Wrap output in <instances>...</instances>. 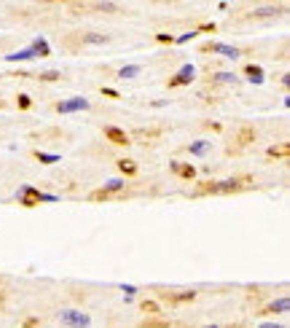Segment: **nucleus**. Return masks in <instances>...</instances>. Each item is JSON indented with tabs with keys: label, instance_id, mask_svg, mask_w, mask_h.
Returning <instances> with one entry per match:
<instances>
[{
	"label": "nucleus",
	"instance_id": "39448f33",
	"mask_svg": "<svg viewBox=\"0 0 290 328\" xmlns=\"http://www.w3.org/2000/svg\"><path fill=\"white\" fill-rule=\"evenodd\" d=\"M199 52H202V54H220V56H228V60L242 56V48L228 46V44H220V40H207V44L199 46Z\"/></svg>",
	"mask_w": 290,
	"mask_h": 328
},
{
	"label": "nucleus",
	"instance_id": "a19ab883",
	"mask_svg": "<svg viewBox=\"0 0 290 328\" xmlns=\"http://www.w3.org/2000/svg\"><path fill=\"white\" fill-rule=\"evenodd\" d=\"M207 328H218V326H207Z\"/></svg>",
	"mask_w": 290,
	"mask_h": 328
},
{
	"label": "nucleus",
	"instance_id": "e433bc0d",
	"mask_svg": "<svg viewBox=\"0 0 290 328\" xmlns=\"http://www.w3.org/2000/svg\"><path fill=\"white\" fill-rule=\"evenodd\" d=\"M204 130H210V132H220L223 126L218 124V121H204Z\"/></svg>",
	"mask_w": 290,
	"mask_h": 328
},
{
	"label": "nucleus",
	"instance_id": "7c9ffc66",
	"mask_svg": "<svg viewBox=\"0 0 290 328\" xmlns=\"http://www.w3.org/2000/svg\"><path fill=\"white\" fill-rule=\"evenodd\" d=\"M32 97L30 94H24V92H22V94H16V108L19 110H32Z\"/></svg>",
	"mask_w": 290,
	"mask_h": 328
},
{
	"label": "nucleus",
	"instance_id": "bb28decb",
	"mask_svg": "<svg viewBox=\"0 0 290 328\" xmlns=\"http://www.w3.org/2000/svg\"><path fill=\"white\" fill-rule=\"evenodd\" d=\"M140 328H172L170 320H164V318H145Z\"/></svg>",
	"mask_w": 290,
	"mask_h": 328
},
{
	"label": "nucleus",
	"instance_id": "aec40b11",
	"mask_svg": "<svg viewBox=\"0 0 290 328\" xmlns=\"http://www.w3.org/2000/svg\"><path fill=\"white\" fill-rule=\"evenodd\" d=\"M140 312L145 318H162V304L154 302V298H142L140 302Z\"/></svg>",
	"mask_w": 290,
	"mask_h": 328
},
{
	"label": "nucleus",
	"instance_id": "a878e982",
	"mask_svg": "<svg viewBox=\"0 0 290 328\" xmlns=\"http://www.w3.org/2000/svg\"><path fill=\"white\" fill-rule=\"evenodd\" d=\"M64 48H70V52H78V48H84L81 44V30H76V32H70V35H64Z\"/></svg>",
	"mask_w": 290,
	"mask_h": 328
},
{
	"label": "nucleus",
	"instance_id": "393cba45",
	"mask_svg": "<svg viewBox=\"0 0 290 328\" xmlns=\"http://www.w3.org/2000/svg\"><path fill=\"white\" fill-rule=\"evenodd\" d=\"M140 73H142V68H140V65H124V68H118V70H116V78L126 81V78H137Z\"/></svg>",
	"mask_w": 290,
	"mask_h": 328
},
{
	"label": "nucleus",
	"instance_id": "f704fd0d",
	"mask_svg": "<svg viewBox=\"0 0 290 328\" xmlns=\"http://www.w3.org/2000/svg\"><path fill=\"white\" fill-rule=\"evenodd\" d=\"M22 328H40V320L38 318H24V320H22Z\"/></svg>",
	"mask_w": 290,
	"mask_h": 328
},
{
	"label": "nucleus",
	"instance_id": "ea45409f",
	"mask_svg": "<svg viewBox=\"0 0 290 328\" xmlns=\"http://www.w3.org/2000/svg\"><path fill=\"white\" fill-rule=\"evenodd\" d=\"M258 328H285V326H280V323H260Z\"/></svg>",
	"mask_w": 290,
	"mask_h": 328
},
{
	"label": "nucleus",
	"instance_id": "5701e85b",
	"mask_svg": "<svg viewBox=\"0 0 290 328\" xmlns=\"http://www.w3.org/2000/svg\"><path fill=\"white\" fill-rule=\"evenodd\" d=\"M32 159L38 162V164H46V167H52V164L62 162V156H60V154H46V151H32Z\"/></svg>",
	"mask_w": 290,
	"mask_h": 328
},
{
	"label": "nucleus",
	"instance_id": "6e6552de",
	"mask_svg": "<svg viewBox=\"0 0 290 328\" xmlns=\"http://www.w3.org/2000/svg\"><path fill=\"white\" fill-rule=\"evenodd\" d=\"M164 134H166V126L158 124V126H140V130H134L129 138H132V142L134 140H140V142H156V140H162Z\"/></svg>",
	"mask_w": 290,
	"mask_h": 328
},
{
	"label": "nucleus",
	"instance_id": "9b49d317",
	"mask_svg": "<svg viewBox=\"0 0 290 328\" xmlns=\"http://www.w3.org/2000/svg\"><path fill=\"white\" fill-rule=\"evenodd\" d=\"M102 134H105L108 142H113V146H118V148H129V146H132V138H129V132H124L121 126H105Z\"/></svg>",
	"mask_w": 290,
	"mask_h": 328
},
{
	"label": "nucleus",
	"instance_id": "4be33fe9",
	"mask_svg": "<svg viewBox=\"0 0 290 328\" xmlns=\"http://www.w3.org/2000/svg\"><path fill=\"white\" fill-rule=\"evenodd\" d=\"M30 52H32L35 56H52V46H48L46 38H35L32 46H30Z\"/></svg>",
	"mask_w": 290,
	"mask_h": 328
},
{
	"label": "nucleus",
	"instance_id": "9d476101",
	"mask_svg": "<svg viewBox=\"0 0 290 328\" xmlns=\"http://www.w3.org/2000/svg\"><path fill=\"white\" fill-rule=\"evenodd\" d=\"M158 298L172 304V306H178V304L194 302V298H196V290H158Z\"/></svg>",
	"mask_w": 290,
	"mask_h": 328
},
{
	"label": "nucleus",
	"instance_id": "ddd939ff",
	"mask_svg": "<svg viewBox=\"0 0 290 328\" xmlns=\"http://www.w3.org/2000/svg\"><path fill=\"white\" fill-rule=\"evenodd\" d=\"M218 194V180H199L196 186H194L191 196L194 199H202V196H215Z\"/></svg>",
	"mask_w": 290,
	"mask_h": 328
},
{
	"label": "nucleus",
	"instance_id": "20e7f679",
	"mask_svg": "<svg viewBox=\"0 0 290 328\" xmlns=\"http://www.w3.org/2000/svg\"><path fill=\"white\" fill-rule=\"evenodd\" d=\"M60 323L64 328H89L92 318H89V312H84V310H62L60 312Z\"/></svg>",
	"mask_w": 290,
	"mask_h": 328
},
{
	"label": "nucleus",
	"instance_id": "f257e3e1",
	"mask_svg": "<svg viewBox=\"0 0 290 328\" xmlns=\"http://www.w3.org/2000/svg\"><path fill=\"white\" fill-rule=\"evenodd\" d=\"M256 186V178L252 175H234L228 178V180H218V194H242V191H248Z\"/></svg>",
	"mask_w": 290,
	"mask_h": 328
},
{
	"label": "nucleus",
	"instance_id": "412c9836",
	"mask_svg": "<svg viewBox=\"0 0 290 328\" xmlns=\"http://www.w3.org/2000/svg\"><path fill=\"white\" fill-rule=\"evenodd\" d=\"M285 11V6H264V8H256L250 14V19H264V16H277V14Z\"/></svg>",
	"mask_w": 290,
	"mask_h": 328
},
{
	"label": "nucleus",
	"instance_id": "2f4dec72",
	"mask_svg": "<svg viewBox=\"0 0 290 328\" xmlns=\"http://www.w3.org/2000/svg\"><path fill=\"white\" fill-rule=\"evenodd\" d=\"M156 44L172 46V44H175V35H172V32H156Z\"/></svg>",
	"mask_w": 290,
	"mask_h": 328
},
{
	"label": "nucleus",
	"instance_id": "dca6fc26",
	"mask_svg": "<svg viewBox=\"0 0 290 328\" xmlns=\"http://www.w3.org/2000/svg\"><path fill=\"white\" fill-rule=\"evenodd\" d=\"M236 81H239V76L228 73V70H220V73H212V76L207 78V86L218 89V86H223V84H236Z\"/></svg>",
	"mask_w": 290,
	"mask_h": 328
},
{
	"label": "nucleus",
	"instance_id": "473e14b6",
	"mask_svg": "<svg viewBox=\"0 0 290 328\" xmlns=\"http://www.w3.org/2000/svg\"><path fill=\"white\" fill-rule=\"evenodd\" d=\"M100 94H102L105 100H121V92L118 89H110V86H102V89H100Z\"/></svg>",
	"mask_w": 290,
	"mask_h": 328
},
{
	"label": "nucleus",
	"instance_id": "f03ea898",
	"mask_svg": "<svg viewBox=\"0 0 290 328\" xmlns=\"http://www.w3.org/2000/svg\"><path fill=\"white\" fill-rule=\"evenodd\" d=\"M43 202H56V196L52 194H43L40 188H35V186H22L19 188V204L22 208H40Z\"/></svg>",
	"mask_w": 290,
	"mask_h": 328
},
{
	"label": "nucleus",
	"instance_id": "cd10ccee",
	"mask_svg": "<svg viewBox=\"0 0 290 328\" xmlns=\"http://www.w3.org/2000/svg\"><path fill=\"white\" fill-rule=\"evenodd\" d=\"M35 78H38L40 84H56V81H62V73H60V70H46V73H38Z\"/></svg>",
	"mask_w": 290,
	"mask_h": 328
},
{
	"label": "nucleus",
	"instance_id": "72a5a7b5",
	"mask_svg": "<svg viewBox=\"0 0 290 328\" xmlns=\"http://www.w3.org/2000/svg\"><path fill=\"white\" fill-rule=\"evenodd\" d=\"M264 296H266V290H260V288H248V302H260Z\"/></svg>",
	"mask_w": 290,
	"mask_h": 328
},
{
	"label": "nucleus",
	"instance_id": "f3484780",
	"mask_svg": "<svg viewBox=\"0 0 290 328\" xmlns=\"http://www.w3.org/2000/svg\"><path fill=\"white\" fill-rule=\"evenodd\" d=\"M108 40H110V35H105V32H84L81 30V44L84 46H105Z\"/></svg>",
	"mask_w": 290,
	"mask_h": 328
},
{
	"label": "nucleus",
	"instance_id": "c756f323",
	"mask_svg": "<svg viewBox=\"0 0 290 328\" xmlns=\"http://www.w3.org/2000/svg\"><path fill=\"white\" fill-rule=\"evenodd\" d=\"M89 8L100 11V14H118L121 6H116V3H94V6H89Z\"/></svg>",
	"mask_w": 290,
	"mask_h": 328
},
{
	"label": "nucleus",
	"instance_id": "58836bf2",
	"mask_svg": "<svg viewBox=\"0 0 290 328\" xmlns=\"http://www.w3.org/2000/svg\"><path fill=\"white\" fill-rule=\"evenodd\" d=\"M121 290H124L126 296H134V294H137V288H134V285H121Z\"/></svg>",
	"mask_w": 290,
	"mask_h": 328
},
{
	"label": "nucleus",
	"instance_id": "1a4fd4ad",
	"mask_svg": "<svg viewBox=\"0 0 290 328\" xmlns=\"http://www.w3.org/2000/svg\"><path fill=\"white\" fill-rule=\"evenodd\" d=\"M288 310H290V298L288 296H280V298H274V302H269L266 306H260L256 315L258 318H277V315H285Z\"/></svg>",
	"mask_w": 290,
	"mask_h": 328
},
{
	"label": "nucleus",
	"instance_id": "b1692460",
	"mask_svg": "<svg viewBox=\"0 0 290 328\" xmlns=\"http://www.w3.org/2000/svg\"><path fill=\"white\" fill-rule=\"evenodd\" d=\"M210 148H212V140H199V142H191V146H188V154L191 156H207Z\"/></svg>",
	"mask_w": 290,
	"mask_h": 328
},
{
	"label": "nucleus",
	"instance_id": "c9c22d12",
	"mask_svg": "<svg viewBox=\"0 0 290 328\" xmlns=\"http://www.w3.org/2000/svg\"><path fill=\"white\" fill-rule=\"evenodd\" d=\"M215 30H218V24L204 22V24H199V27H196V35H199V32H215Z\"/></svg>",
	"mask_w": 290,
	"mask_h": 328
},
{
	"label": "nucleus",
	"instance_id": "423d86ee",
	"mask_svg": "<svg viewBox=\"0 0 290 328\" xmlns=\"http://www.w3.org/2000/svg\"><path fill=\"white\" fill-rule=\"evenodd\" d=\"M194 81H196V68H194V65H183L175 76L170 78V81H166V89H183V86H191Z\"/></svg>",
	"mask_w": 290,
	"mask_h": 328
},
{
	"label": "nucleus",
	"instance_id": "c85d7f7f",
	"mask_svg": "<svg viewBox=\"0 0 290 328\" xmlns=\"http://www.w3.org/2000/svg\"><path fill=\"white\" fill-rule=\"evenodd\" d=\"M6 60L8 62H30V60H35V54L30 52V48H22V52H16V54H6Z\"/></svg>",
	"mask_w": 290,
	"mask_h": 328
},
{
	"label": "nucleus",
	"instance_id": "4468645a",
	"mask_svg": "<svg viewBox=\"0 0 290 328\" xmlns=\"http://www.w3.org/2000/svg\"><path fill=\"white\" fill-rule=\"evenodd\" d=\"M266 156H269L272 162H288L290 159V142H274V146L266 151Z\"/></svg>",
	"mask_w": 290,
	"mask_h": 328
},
{
	"label": "nucleus",
	"instance_id": "2eb2a0df",
	"mask_svg": "<svg viewBox=\"0 0 290 328\" xmlns=\"http://www.w3.org/2000/svg\"><path fill=\"white\" fill-rule=\"evenodd\" d=\"M242 76L248 78L250 84H264L266 81V73H264V68L256 65V62H248V65L242 68Z\"/></svg>",
	"mask_w": 290,
	"mask_h": 328
},
{
	"label": "nucleus",
	"instance_id": "4c0bfd02",
	"mask_svg": "<svg viewBox=\"0 0 290 328\" xmlns=\"http://www.w3.org/2000/svg\"><path fill=\"white\" fill-rule=\"evenodd\" d=\"M6 298H8V294H6V288H3V277H0V310L6 306Z\"/></svg>",
	"mask_w": 290,
	"mask_h": 328
},
{
	"label": "nucleus",
	"instance_id": "0eeeda50",
	"mask_svg": "<svg viewBox=\"0 0 290 328\" xmlns=\"http://www.w3.org/2000/svg\"><path fill=\"white\" fill-rule=\"evenodd\" d=\"M89 100L86 97H70V100H62V102H54V110L60 116H70V113H81V110H89Z\"/></svg>",
	"mask_w": 290,
	"mask_h": 328
},
{
	"label": "nucleus",
	"instance_id": "f8f14e48",
	"mask_svg": "<svg viewBox=\"0 0 290 328\" xmlns=\"http://www.w3.org/2000/svg\"><path fill=\"white\" fill-rule=\"evenodd\" d=\"M170 172L180 180H196V167L191 162H170Z\"/></svg>",
	"mask_w": 290,
	"mask_h": 328
},
{
	"label": "nucleus",
	"instance_id": "7ed1b4c3",
	"mask_svg": "<svg viewBox=\"0 0 290 328\" xmlns=\"http://www.w3.org/2000/svg\"><path fill=\"white\" fill-rule=\"evenodd\" d=\"M258 140V130L252 124H242L236 130V134H234V146L228 148V154H239L242 148H248V146H252V142Z\"/></svg>",
	"mask_w": 290,
	"mask_h": 328
},
{
	"label": "nucleus",
	"instance_id": "6ab92c4d",
	"mask_svg": "<svg viewBox=\"0 0 290 328\" xmlns=\"http://www.w3.org/2000/svg\"><path fill=\"white\" fill-rule=\"evenodd\" d=\"M102 191L108 196H113V199H121L124 196V191H126V180H108L102 186Z\"/></svg>",
	"mask_w": 290,
	"mask_h": 328
},
{
	"label": "nucleus",
	"instance_id": "a211bd4d",
	"mask_svg": "<svg viewBox=\"0 0 290 328\" xmlns=\"http://www.w3.org/2000/svg\"><path fill=\"white\" fill-rule=\"evenodd\" d=\"M116 167H118V172L126 175V178H137V172H140V167H137L134 159H116Z\"/></svg>",
	"mask_w": 290,
	"mask_h": 328
}]
</instances>
